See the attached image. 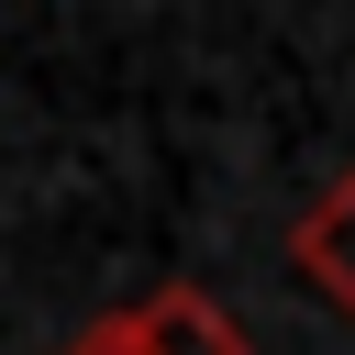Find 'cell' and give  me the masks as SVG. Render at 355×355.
I'll return each mask as SVG.
<instances>
[{
    "label": "cell",
    "mask_w": 355,
    "mask_h": 355,
    "mask_svg": "<svg viewBox=\"0 0 355 355\" xmlns=\"http://www.w3.org/2000/svg\"><path fill=\"white\" fill-rule=\"evenodd\" d=\"M55 355H133V322H122V311H100V322H78Z\"/></svg>",
    "instance_id": "3957f363"
},
{
    "label": "cell",
    "mask_w": 355,
    "mask_h": 355,
    "mask_svg": "<svg viewBox=\"0 0 355 355\" xmlns=\"http://www.w3.org/2000/svg\"><path fill=\"white\" fill-rule=\"evenodd\" d=\"M122 322H133V355H255L244 322H233L211 288H189V277H178V288H144Z\"/></svg>",
    "instance_id": "7a4b0ae2"
},
{
    "label": "cell",
    "mask_w": 355,
    "mask_h": 355,
    "mask_svg": "<svg viewBox=\"0 0 355 355\" xmlns=\"http://www.w3.org/2000/svg\"><path fill=\"white\" fill-rule=\"evenodd\" d=\"M288 266H300V288H311L333 322H355V166L288 222Z\"/></svg>",
    "instance_id": "6da1fadb"
}]
</instances>
